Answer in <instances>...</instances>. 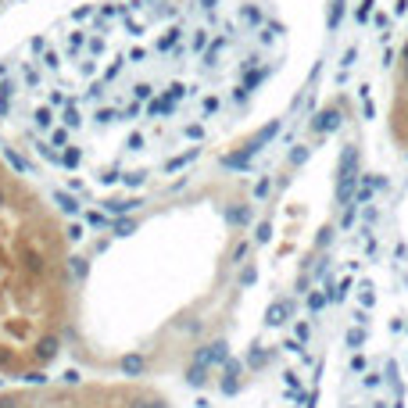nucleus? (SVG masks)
I'll return each instance as SVG.
<instances>
[{
	"label": "nucleus",
	"mask_w": 408,
	"mask_h": 408,
	"mask_svg": "<svg viewBox=\"0 0 408 408\" xmlns=\"http://www.w3.org/2000/svg\"><path fill=\"white\" fill-rule=\"evenodd\" d=\"M0 408H183L179 390L151 379L83 372L72 379H22L0 390Z\"/></svg>",
	"instance_id": "5"
},
{
	"label": "nucleus",
	"mask_w": 408,
	"mask_h": 408,
	"mask_svg": "<svg viewBox=\"0 0 408 408\" xmlns=\"http://www.w3.org/2000/svg\"><path fill=\"white\" fill-rule=\"evenodd\" d=\"M365 219L358 122L308 104L258 147L76 233L68 358L219 390L297 347L322 351Z\"/></svg>",
	"instance_id": "1"
},
{
	"label": "nucleus",
	"mask_w": 408,
	"mask_h": 408,
	"mask_svg": "<svg viewBox=\"0 0 408 408\" xmlns=\"http://www.w3.org/2000/svg\"><path fill=\"white\" fill-rule=\"evenodd\" d=\"M76 230L51 190L0 147V376L44 379L68 358Z\"/></svg>",
	"instance_id": "3"
},
{
	"label": "nucleus",
	"mask_w": 408,
	"mask_h": 408,
	"mask_svg": "<svg viewBox=\"0 0 408 408\" xmlns=\"http://www.w3.org/2000/svg\"><path fill=\"white\" fill-rule=\"evenodd\" d=\"M383 133L387 143L408 158V36L397 47L390 72H387V90H383Z\"/></svg>",
	"instance_id": "6"
},
{
	"label": "nucleus",
	"mask_w": 408,
	"mask_h": 408,
	"mask_svg": "<svg viewBox=\"0 0 408 408\" xmlns=\"http://www.w3.org/2000/svg\"><path fill=\"white\" fill-rule=\"evenodd\" d=\"M319 372L326 408H408V183L369 204Z\"/></svg>",
	"instance_id": "4"
},
{
	"label": "nucleus",
	"mask_w": 408,
	"mask_h": 408,
	"mask_svg": "<svg viewBox=\"0 0 408 408\" xmlns=\"http://www.w3.org/2000/svg\"><path fill=\"white\" fill-rule=\"evenodd\" d=\"M0 4H4V0H0Z\"/></svg>",
	"instance_id": "7"
},
{
	"label": "nucleus",
	"mask_w": 408,
	"mask_h": 408,
	"mask_svg": "<svg viewBox=\"0 0 408 408\" xmlns=\"http://www.w3.org/2000/svg\"><path fill=\"white\" fill-rule=\"evenodd\" d=\"M322 0H65L0 54L4 151L90 215L287 129L322 72Z\"/></svg>",
	"instance_id": "2"
}]
</instances>
